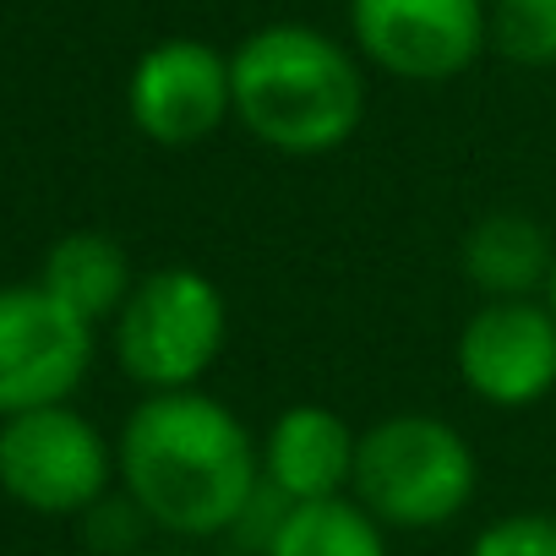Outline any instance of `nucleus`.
Listing matches in <instances>:
<instances>
[{
    "instance_id": "nucleus-5",
    "label": "nucleus",
    "mask_w": 556,
    "mask_h": 556,
    "mask_svg": "<svg viewBox=\"0 0 556 556\" xmlns=\"http://www.w3.org/2000/svg\"><path fill=\"white\" fill-rule=\"evenodd\" d=\"M115 447L72 404L0 420V491L45 518H83L110 496Z\"/></svg>"
},
{
    "instance_id": "nucleus-14",
    "label": "nucleus",
    "mask_w": 556,
    "mask_h": 556,
    "mask_svg": "<svg viewBox=\"0 0 556 556\" xmlns=\"http://www.w3.org/2000/svg\"><path fill=\"white\" fill-rule=\"evenodd\" d=\"M491 50L507 66L551 72L556 66V0H485Z\"/></svg>"
},
{
    "instance_id": "nucleus-10",
    "label": "nucleus",
    "mask_w": 556,
    "mask_h": 556,
    "mask_svg": "<svg viewBox=\"0 0 556 556\" xmlns=\"http://www.w3.org/2000/svg\"><path fill=\"white\" fill-rule=\"evenodd\" d=\"M355 442L361 437L328 404H290L262 437V480L278 496H290L295 507L350 496Z\"/></svg>"
},
{
    "instance_id": "nucleus-13",
    "label": "nucleus",
    "mask_w": 556,
    "mask_h": 556,
    "mask_svg": "<svg viewBox=\"0 0 556 556\" xmlns=\"http://www.w3.org/2000/svg\"><path fill=\"white\" fill-rule=\"evenodd\" d=\"M267 556H388V529L355 496L301 502L273 534Z\"/></svg>"
},
{
    "instance_id": "nucleus-9",
    "label": "nucleus",
    "mask_w": 556,
    "mask_h": 556,
    "mask_svg": "<svg viewBox=\"0 0 556 556\" xmlns=\"http://www.w3.org/2000/svg\"><path fill=\"white\" fill-rule=\"evenodd\" d=\"M458 382L491 409L556 393V312L545 301H480L453 344Z\"/></svg>"
},
{
    "instance_id": "nucleus-3",
    "label": "nucleus",
    "mask_w": 556,
    "mask_h": 556,
    "mask_svg": "<svg viewBox=\"0 0 556 556\" xmlns=\"http://www.w3.org/2000/svg\"><path fill=\"white\" fill-rule=\"evenodd\" d=\"M475 485H480L475 447L442 415L404 409L366 426L355 442L350 496L382 529H404V534L442 529L475 502Z\"/></svg>"
},
{
    "instance_id": "nucleus-6",
    "label": "nucleus",
    "mask_w": 556,
    "mask_h": 556,
    "mask_svg": "<svg viewBox=\"0 0 556 556\" xmlns=\"http://www.w3.org/2000/svg\"><path fill=\"white\" fill-rule=\"evenodd\" d=\"M93 366V323L66 312L39 278L0 285V420L72 404Z\"/></svg>"
},
{
    "instance_id": "nucleus-15",
    "label": "nucleus",
    "mask_w": 556,
    "mask_h": 556,
    "mask_svg": "<svg viewBox=\"0 0 556 556\" xmlns=\"http://www.w3.org/2000/svg\"><path fill=\"white\" fill-rule=\"evenodd\" d=\"M469 556H556V513H502L475 534Z\"/></svg>"
},
{
    "instance_id": "nucleus-12",
    "label": "nucleus",
    "mask_w": 556,
    "mask_h": 556,
    "mask_svg": "<svg viewBox=\"0 0 556 556\" xmlns=\"http://www.w3.org/2000/svg\"><path fill=\"white\" fill-rule=\"evenodd\" d=\"M39 285L66 306L77 312L83 323H115V312L126 306L131 295V256L115 235L104 229H72L61 235L50 251H45V267H39Z\"/></svg>"
},
{
    "instance_id": "nucleus-16",
    "label": "nucleus",
    "mask_w": 556,
    "mask_h": 556,
    "mask_svg": "<svg viewBox=\"0 0 556 556\" xmlns=\"http://www.w3.org/2000/svg\"><path fill=\"white\" fill-rule=\"evenodd\" d=\"M83 529H88V545H93L99 556H126V551L137 545V534L148 529V518H142V507L121 491V496L93 502V507L83 513Z\"/></svg>"
},
{
    "instance_id": "nucleus-8",
    "label": "nucleus",
    "mask_w": 556,
    "mask_h": 556,
    "mask_svg": "<svg viewBox=\"0 0 556 556\" xmlns=\"http://www.w3.org/2000/svg\"><path fill=\"white\" fill-rule=\"evenodd\" d=\"M126 115L159 148H197L235 115L229 55L207 39H159L126 77Z\"/></svg>"
},
{
    "instance_id": "nucleus-7",
    "label": "nucleus",
    "mask_w": 556,
    "mask_h": 556,
    "mask_svg": "<svg viewBox=\"0 0 556 556\" xmlns=\"http://www.w3.org/2000/svg\"><path fill=\"white\" fill-rule=\"evenodd\" d=\"M355 55L393 83H453L485 50V0H350Z\"/></svg>"
},
{
    "instance_id": "nucleus-1",
    "label": "nucleus",
    "mask_w": 556,
    "mask_h": 556,
    "mask_svg": "<svg viewBox=\"0 0 556 556\" xmlns=\"http://www.w3.org/2000/svg\"><path fill=\"white\" fill-rule=\"evenodd\" d=\"M115 475L153 529L180 540L229 534L262 485V447L240 415L197 388L148 393L115 442Z\"/></svg>"
},
{
    "instance_id": "nucleus-4",
    "label": "nucleus",
    "mask_w": 556,
    "mask_h": 556,
    "mask_svg": "<svg viewBox=\"0 0 556 556\" xmlns=\"http://www.w3.org/2000/svg\"><path fill=\"white\" fill-rule=\"evenodd\" d=\"M229 312L207 273L197 267H153L142 273L126 306L110 323L115 366L142 393H186L224 355Z\"/></svg>"
},
{
    "instance_id": "nucleus-11",
    "label": "nucleus",
    "mask_w": 556,
    "mask_h": 556,
    "mask_svg": "<svg viewBox=\"0 0 556 556\" xmlns=\"http://www.w3.org/2000/svg\"><path fill=\"white\" fill-rule=\"evenodd\" d=\"M551 267H556V240L545 235L540 218H529L518 207H496V213L475 218L469 235L458 240V273L485 301L545 295Z\"/></svg>"
},
{
    "instance_id": "nucleus-2",
    "label": "nucleus",
    "mask_w": 556,
    "mask_h": 556,
    "mask_svg": "<svg viewBox=\"0 0 556 556\" xmlns=\"http://www.w3.org/2000/svg\"><path fill=\"white\" fill-rule=\"evenodd\" d=\"M235 121L285 159H323L344 148L366 121L361 55L312 28L267 23L229 50Z\"/></svg>"
},
{
    "instance_id": "nucleus-17",
    "label": "nucleus",
    "mask_w": 556,
    "mask_h": 556,
    "mask_svg": "<svg viewBox=\"0 0 556 556\" xmlns=\"http://www.w3.org/2000/svg\"><path fill=\"white\" fill-rule=\"evenodd\" d=\"M545 306L556 312V267H551V285H545Z\"/></svg>"
}]
</instances>
